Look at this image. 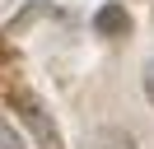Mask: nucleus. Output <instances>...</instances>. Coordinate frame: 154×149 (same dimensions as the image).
<instances>
[{
  "instance_id": "obj_1",
  "label": "nucleus",
  "mask_w": 154,
  "mask_h": 149,
  "mask_svg": "<svg viewBox=\"0 0 154 149\" xmlns=\"http://www.w3.org/2000/svg\"><path fill=\"white\" fill-rule=\"evenodd\" d=\"M94 28H98L103 37H126V33H131V14H126V5L107 0V5L94 14Z\"/></svg>"
},
{
  "instance_id": "obj_2",
  "label": "nucleus",
  "mask_w": 154,
  "mask_h": 149,
  "mask_svg": "<svg viewBox=\"0 0 154 149\" xmlns=\"http://www.w3.org/2000/svg\"><path fill=\"white\" fill-rule=\"evenodd\" d=\"M94 149H135V135L122 126H103V130H94Z\"/></svg>"
},
{
  "instance_id": "obj_3",
  "label": "nucleus",
  "mask_w": 154,
  "mask_h": 149,
  "mask_svg": "<svg viewBox=\"0 0 154 149\" xmlns=\"http://www.w3.org/2000/svg\"><path fill=\"white\" fill-rule=\"evenodd\" d=\"M0 149H28V144H23V135L14 130V121L5 117V112H0Z\"/></svg>"
},
{
  "instance_id": "obj_4",
  "label": "nucleus",
  "mask_w": 154,
  "mask_h": 149,
  "mask_svg": "<svg viewBox=\"0 0 154 149\" xmlns=\"http://www.w3.org/2000/svg\"><path fill=\"white\" fill-rule=\"evenodd\" d=\"M140 89H145V98L154 102V61H145V65H140Z\"/></svg>"
}]
</instances>
